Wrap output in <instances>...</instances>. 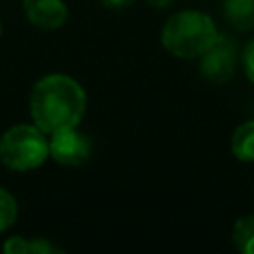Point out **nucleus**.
<instances>
[{"instance_id":"1","label":"nucleus","mask_w":254,"mask_h":254,"mask_svg":"<svg viewBox=\"0 0 254 254\" xmlns=\"http://www.w3.org/2000/svg\"><path fill=\"white\" fill-rule=\"evenodd\" d=\"M30 117L46 135L77 127L83 119L87 97L83 87L65 73H50L38 79L30 91Z\"/></svg>"},{"instance_id":"2","label":"nucleus","mask_w":254,"mask_h":254,"mask_svg":"<svg viewBox=\"0 0 254 254\" xmlns=\"http://www.w3.org/2000/svg\"><path fill=\"white\" fill-rule=\"evenodd\" d=\"M218 38L214 20L198 10H181L173 14L163 30L161 44L163 48L177 58H200Z\"/></svg>"},{"instance_id":"3","label":"nucleus","mask_w":254,"mask_h":254,"mask_svg":"<svg viewBox=\"0 0 254 254\" xmlns=\"http://www.w3.org/2000/svg\"><path fill=\"white\" fill-rule=\"evenodd\" d=\"M48 137L34 123L12 125L0 137V163L10 171H32L48 159Z\"/></svg>"},{"instance_id":"4","label":"nucleus","mask_w":254,"mask_h":254,"mask_svg":"<svg viewBox=\"0 0 254 254\" xmlns=\"http://www.w3.org/2000/svg\"><path fill=\"white\" fill-rule=\"evenodd\" d=\"M48 151L56 163H60L64 167H77L89 159L91 139L85 133L77 131L75 127L60 129V131L50 133Z\"/></svg>"},{"instance_id":"5","label":"nucleus","mask_w":254,"mask_h":254,"mask_svg":"<svg viewBox=\"0 0 254 254\" xmlns=\"http://www.w3.org/2000/svg\"><path fill=\"white\" fill-rule=\"evenodd\" d=\"M236 44L234 40L220 36L200 56V75L210 83H226L236 69Z\"/></svg>"},{"instance_id":"6","label":"nucleus","mask_w":254,"mask_h":254,"mask_svg":"<svg viewBox=\"0 0 254 254\" xmlns=\"http://www.w3.org/2000/svg\"><path fill=\"white\" fill-rule=\"evenodd\" d=\"M22 8L28 22L40 30H58L67 20L64 0H22Z\"/></svg>"},{"instance_id":"7","label":"nucleus","mask_w":254,"mask_h":254,"mask_svg":"<svg viewBox=\"0 0 254 254\" xmlns=\"http://www.w3.org/2000/svg\"><path fill=\"white\" fill-rule=\"evenodd\" d=\"M222 14L234 30H254V0H224Z\"/></svg>"},{"instance_id":"8","label":"nucleus","mask_w":254,"mask_h":254,"mask_svg":"<svg viewBox=\"0 0 254 254\" xmlns=\"http://www.w3.org/2000/svg\"><path fill=\"white\" fill-rule=\"evenodd\" d=\"M2 250L6 254H60L64 252L60 246L46 238H24V236H10Z\"/></svg>"},{"instance_id":"9","label":"nucleus","mask_w":254,"mask_h":254,"mask_svg":"<svg viewBox=\"0 0 254 254\" xmlns=\"http://www.w3.org/2000/svg\"><path fill=\"white\" fill-rule=\"evenodd\" d=\"M232 155L242 163L254 161V119L238 125L230 137Z\"/></svg>"},{"instance_id":"10","label":"nucleus","mask_w":254,"mask_h":254,"mask_svg":"<svg viewBox=\"0 0 254 254\" xmlns=\"http://www.w3.org/2000/svg\"><path fill=\"white\" fill-rule=\"evenodd\" d=\"M232 242L238 252L254 254V214L242 216L232 228Z\"/></svg>"},{"instance_id":"11","label":"nucleus","mask_w":254,"mask_h":254,"mask_svg":"<svg viewBox=\"0 0 254 254\" xmlns=\"http://www.w3.org/2000/svg\"><path fill=\"white\" fill-rule=\"evenodd\" d=\"M18 218V202L16 198L0 187V232L8 230Z\"/></svg>"},{"instance_id":"12","label":"nucleus","mask_w":254,"mask_h":254,"mask_svg":"<svg viewBox=\"0 0 254 254\" xmlns=\"http://www.w3.org/2000/svg\"><path fill=\"white\" fill-rule=\"evenodd\" d=\"M242 65H244L246 77L254 83V40L246 46V50H244V54H242Z\"/></svg>"},{"instance_id":"13","label":"nucleus","mask_w":254,"mask_h":254,"mask_svg":"<svg viewBox=\"0 0 254 254\" xmlns=\"http://www.w3.org/2000/svg\"><path fill=\"white\" fill-rule=\"evenodd\" d=\"M135 0H101V4L105 8H111V10H121V8H127L131 6Z\"/></svg>"},{"instance_id":"14","label":"nucleus","mask_w":254,"mask_h":254,"mask_svg":"<svg viewBox=\"0 0 254 254\" xmlns=\"http://www.w3.org/2000/svg\"><path fill=\"white\" fill-rule=\"evenodd\" d=\"M145 2H147L151 8H167L173 0H145Z\"/></svg>"},{"instance_id":"15","label":"nucleus","mask_w":254,"mask_h":254,"mask_svg":"<svg viewBox=\"0 0 254 254\" xmlns=\"http://www.w3.org/2000/svg\"><path fill=\"white\" fill-rule=\"evenodd\" d=\"M0 36H2V24H0Z\"/></svg>"}]
</instances>
